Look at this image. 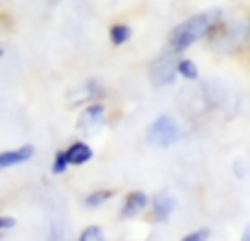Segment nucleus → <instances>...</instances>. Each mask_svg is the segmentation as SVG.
I'll use <instances>...</instances> for the list:
<instances>
[{
  "instance_id": "f257e3e1",
  "label": "nucleus",
  "mask_w": 250,
  "mask_h": 241,
  "mask_svg": "<svg viewBox=\"0 0 250 241\" xmlns=\"http://www.w3.org/2000/svg\"><path fill=\"white\" fill-rule=\"evenodd\" d=\"M220 22V11H202L195 16L182 20L178 26H173V31L169 33L167 40V51L180 55L182 51H187L189 46H193L198 40L207 38Z\"/></svg>"
},
{
  "instance_id": "f03ea898",
  "label": "nucleus",
  "mask_w": 250,
  "mask_h": 241,
  "mask_svg": "<svg viewBox=\"0 0 250 241\" xmlns=\"http://www.w3.org/2000/svg\"><path fill=\"white\" fill-rule=\"evenodd\" d=\"M147 142L156 149H167V147L176 145L180 141V125L176 123V119L169 114H160L156 120H151V125L147 127Z\"/></svg>"
},
{
  "instance_id": "7ed1b4c3",
  "label": "nucleus",
  "mask_w": 250,
  "mask_h": 241,
  "mask_svg": "<svg viewBox=\"0 0 250 241\" xmlns=\"http://www.w3.org/2000/svg\"><path fill=\"white\" fill-rule=\"evenodd\" d=\"M178 77V60L176 53H167V55L156 57L149 64V81L156 88H165V86H173Z\"/></svg>"
},
{
  "instance_id": "20e7f679",
  "label": "nucleus",
  "mask_w": 250,
  "mask_h": 241,
  "mask_svg": "<svg viewBox=\"0 0 250 241\" xmlns=\"http://www.w3.org/2000/svg\"><path fill=\"white\" fill-rule=\"evenodd\" d=\"M104 123H105V108L101 103H92L82 112V117L77 120V129L88 136V134L99 132L104 127Z\"/></svg>"
},
{
  "instance_id": "39448f33",
  "label": "nucleus",
  "mask_w": 250,
  "mask_h": 241,
  "mask_svg": "<svg viewBox=\"0 0 250 241\" xmlns=\"http://www.w3.org/2000/svg\"><path fill=\"white\" fill-rule=\"evenodd\" d=\"M176 211V198L169 193H160L154 198V204H151V217L154 221L163 224V221H169V217Z\"/></svg>"
},
{
  "instance_id": "423d86ee",
  "label": "nucleus",
  "mask_w": 250,
  "mask_h": 241,
  "mask_svg": "<svg viewBox=\"0 0 250 241\" xmlns=\"http://www.w3.org/2000/svg\"><path fill=\"white\" fill-rule=\"evenodd\" d=\"M149 204V198L143 191H129L127 198H125V204L121 208V217L123 220H129V217H136L138 213H143Z\"/></svg>"
},
{
  "instance_id": "0eeeda50",
  "label": "nucleus",
  "mask_w": 250,
  "mask_h": 241,
  "mask_svg": "<svg viewBox=\"0 0 250 241\" xmlns=\"http://www.w3.org/2000/svg\"><path fill=\"white\" fill-rule=\"evenodd\" d=\"M33 154H35V149L31 145L2 151V154H0V171H2V169H9V167H16V164L26 162V160H31V156Z\"/></svg>"
},
{
  "instance_id": "6e6552de",
  "label": "nucleus",
  "mask_w": 250,
  "mask_h": 241,
  "mask_svg": "<svg viewBox=\"0 0 250 241\" xmlns=\"http://www.w3.org/2000/svg\"><path fill=\"white\" fill-rule=\"evenodd\" d=\"M66 156H68L70 164H86V162H90L95 154H92V147L88 145V142L77 141V142H73V145L66 149Z\"/></svg>"
},
{
  "instance_id": "1a4fd4ad",
  "label": "nucleus",
  "mask_w": 250,
  "mask_h": 241,
  "mask_svg": "<svg viewBox=\"0 0 250 241\" xmlns=\"http://www.w3.org/2000/svg\"><path fill=\"white\" fill-rule=\"evenodd\" d=\"M132 38V29L127 24H112L110 26V42L114 46H123L125 42H129Z\"/></svg>"
},
{
  "instance_id": "9d476101",
  "label": "nucleus",
  "mask_w": 250,
  "mask_h": 241,
  "mask_svg": "<svg viewBox=\"0 0 250 241\" xmlns=\"http://www.w3.org/2000/svg\"><path fill=\"white\" fill-rule=\"evenodd\" d=\"M178 75H180L182 79L195 81V79L200 77V70H198V66H195L193 60H187V57H182V60H178Z\"/></svg>"
},
{
  "instance_id": "9b49d317",
  "label": "nucleus",
  "mask_w": 250,
  "mask_h": 241,
  "mask_svg": "<svg viewBox=\"0 0 250 241\" xmlns=\"http://www.w3.org/2000/svg\"><path fill=\"white\" fill-rule=\"evenodd\" d=\"M112 198H114V191H110V189L92 191V193L86 198V206L88 208H99L101 204H105L108 200H112Z\"/></svg>"
},
{
  "instance_id": "f8f14e48",
  "label": "nucleus",
  "mask_w": 250,
  "mask_h": 241,
  "mask_svg": "<svg viewBox=\"0 0 250 241\" xmlns=\"http://www.w3.org/2000/svg\"><path fill=\"white\" fill-rule=\"evenodd\" d=\"M97 95H99V88H97V83H86V86L79 88V95L75 97V101H77V103H83V101H92Z\"/></svg>"
},
{
  "instance_id": "ddd939ff",
  "label": "nucleus",
  "mask_w": 250,
  "mask_h": 241,
  "mask_svg": "<svg viewBox=\"0 0 250 241\" xmlns=\"http://www.w3.org/2000/svg\"><path fill=\"white\" fill-rule=\"evenodd\" d=\"M79 241H108L104 235V230L99 226H88L82 235H79Z\"/></svg>"
},
{
  "instance_id": "4468645a",
  "label": "nucleus",
  "mask_w": 250,
  "mask_h": 241,
  "mask_svg": "<svg viewBox=\"0 0 250 241\" xmlns=\"http://www.w3.org/2000/svg\"><path fill=\"white\" fill-rule=\"evenodd\" d=\"M68 156H66V149L64 151H57L55 154V160H53V167H51V171L55 173V176H60V173H64L66 169H68Z\"/></svg>"
},
{
  "instance_id": "2eb2a0df",
  "label": "nucleus",
  "mask_w": 250,
  "mask_h": 241,
  "mask_svg": "<svg viewBox=\"0 0 250 241\" xmlns=\"http://www.w3.org/2000/svg\"><path fill=\"white\" fill-rule=\"evenodd\" d=\"M208 237H211V230H208V228H200V230H193V233L185 235L180 241H208Z\"/></svg>"
},
{
  "instance_id": "dca6fc26",
  "label": "nucleus",
  "mask_w": 250,
  "mask_h": 241,
  "mask_svg": "<svg viewBox=\"0 0 250 241\" xmlns=\"http://www.w3.org/2000/svg\"><path fill=\"white\" fill-rule=\"evenodd\" d=\"M13 226H16V220H13V217L0 215V230H9V228H13Z\"/></svg>"
},
{
  "instance_id": "f3484780",
  "label": "nucleus",
  "mask_w": 250,
  "mask_h": 241,
  "mask_svg": "<svg viewBox=\"0 0 250 241\" xmlns=\"http://www.w3.org/2000/svg\"><path fill=\"white\" fill-rule=\"evenodd\" d=\"M242 241H250V228L244 230V235H242Z\"/></svg>"
},
{
  "instance_id": "a211bd4d",
  "label": "nucleus",
  "mask_w": 250,
  "mask_h": 241,
  "mask_svg": "<svg viewBox=\"0 0 250 241\" xmlns=\"http://www.w3.org/2000/svg\"><path fill=\"white\" fill-rule=\"evenodd\" d=\"M4 55V51H2V46H0V57H2Z\"/></svg>"
}]
</instances>
